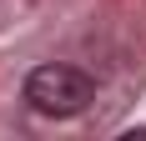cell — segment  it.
Returning a JSON list of instances; mask_svg holds the SVG:
<instances>
[{
  "label": "cell",
  "instance_id": "cell-1",
  "mask_svg": "<svg viewBox=\"0 0 146 141\" xmlns=\"http://www.w3.org/2000/svg\"><path fill=\"white\" fill-rule=\"evenodd\" d=\"M25 101H30V111L66 121V116H81L96 101V81L76 66H35L25 76Z\"/></svg>",
  "mask_w": 146,
  "mask_h": 141
}]
</instances>
